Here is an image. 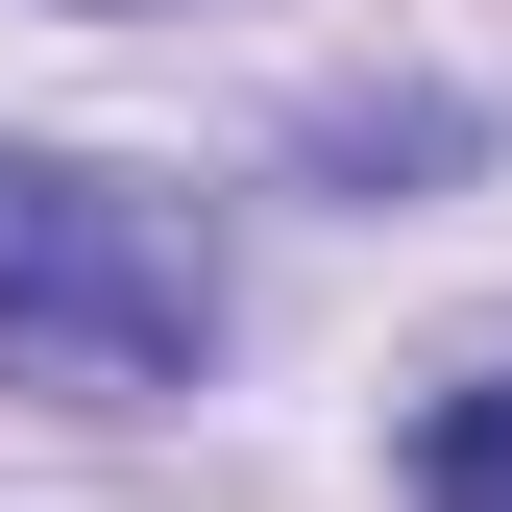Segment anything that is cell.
<instances>
[{
  "instance_id": "1",
  "label": "cell",
  "mask_w": 512,
  "mask_h": 512,
  "mask_svg": "<svg viewBox=\"0 0 512 512\" xmlns=\"http://www.w3.org/2000/svg\"><path fill=\"white\" fill-rule=\"evenodd\" d=\"M220 366V244L147 171L0 147V391H196Z\"/></svg>"
},
{
  "instance_id": "2",
  "label": "cell",
  "mask_w": 512,
  "mask_h": 512,
  "mask_svg": "<svg viewBox=\"0 0 512 512\" xmlns=\"http://www.w3.org/2000/svg\"><path fill=\"white\" fill-rule=\"evenodd\" d=\"M415 512H512V366L415 415Z\"/></svg>"
}]
</instances>
